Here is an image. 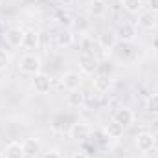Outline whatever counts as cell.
I'll use <instances>...</instances> for the list:
<instances>
[{
    "label": "cell",
    "mask_w": 158,
    "mask_h": 158,
    "mask_svg": "<svg viewBox=\"0 0 158 158\" xmlns=\"http://www.w3.org/2000/svg\"><path fill=\"white\" fill-rule=\"evenodd\" d=\"M40 68H42V61H40V57L37 53L28 52L19 59V70L26 76H37L40 72Z\"/></svg>",
    "instance_id": "1"
},
{
    "label": "cell",
    "mask_w": 158,
    "mask_h": 158,
    "mask_svg": "<svg viewBox=\"0 0 158 158\" xmlns=\"http://www.w3.org/2000/svg\"><path fill=\"white\" fill-rule=\"evenodd\" d=\"M156 20H158L156 15H155L153 11H149V9H147V11L138 13V20H136V22H138V28H142V30H147V31H149V30H155V28H156V24H158Z\"/></svg>",
    "instance_id": "7"
},
{
    "label": "cell",
    "mask_w": 158,
    "mask_h": 158,
    "mask_svg": "<svg viewBox=\"0 0 158 158\" xmlns=\"http://www.w3.org/2000/svg\"><path fill=\"white\" fill-rule=\"evenodd\" d=\"M4 158H24L22 143H19V142L7 143V145H6V151H4Z\"/></svg>",
    "instance_id": "16"
},
{
    "label": "cell",
    "mask_w": 158,
    "mask_h": 158,
    "mask_svg": "<svg viewBox=\"0 0 158 158\" xmlns=\"http://www.w3.org/2000/svg\"><path fill=\"white\" fill-rule=\"evenodd\" d=\"M44 158H63V156H61L59 151H48V153L44 155Z\"/></svg>",
    "instance_id": "25"
},
{
    "label": "cell",
    "mask_w": 158,
    "mask_h": 158,
    "mask_svg": "<svg viewBox=\"0 0 158 158\" xmlns=\"http://www.w3.org/2000/svg\"><path fill=\"white\" fill-rule=\"evenodd\" d=\"M98 66H99V61L96 55H92V53H81L79 55V68L83 74L92 76L94 72H98Z\"/></svg>",
    "instance_id": "3"
},
{
    "label": "cell",
    "mask_w": 158,
    "mask_h": 158,
    "mask_svg": "<svg viewBox=\"0 0 158 158\" xmlns=\"http://www.w3.org/2000/svg\"><path fill=\"white\" fill-rule=\"evenodd\" d=\"M72 158H88V155L85 153V151H77V153H74Z\"/></svg>",
    "instance_id": "26"
},
{
    "label": "cell",
    "mask_w": 158,
    "mask_h": 158,
    "mask_svg": "<svg viewBox=\"0 0 158 158\" xmlns=\"http://www.w3.org/2000/svg\"><path fill=\"white\" fill-rule=\"evenodd\" d=\"M39 31L30 28V30H24V37H22V48H26L28 52L33 53V50L39 48Z\"/></svg>",
    "instance_id": "8"
},
{
    "label": "cell",
    "mask_w": 158,
    "mask_h": 158,
    "mask_svg": "<svg viewBox=\"0 0 158 158\" xmlns=\"http://www.w3.org/2000/svg\"><path fill=\"white\" fill-rule=\"evenodd\" d=\"M123 132H125V129L116 123L114 119L110 121V123H107V127H105V134H107V138H112V140H119L121 136H123Z\"/></svg>",
    "instance_id": "17"
},
{
    "label": "cell",
    "mask_w": 158,
    "mask_h": 158,
    "mask_svg": "<svg viewBox=\"0 0 158 158\" xmlns=\"http://www.w3.org/2000/svg\"><path fill=\"white\" fill-rule=\"evenodd\" d=\"M107 11V6H105V2H99V0H96L92 6H90V13L94 15V17H99V15H103Z\"/></svg>",
    "instance_id": "22"
},
{
    "label": "cell",
    "mask_w": 158,
    "mask_h": 158,
    "mask_svg": "<svg viewBox=\"0 0 158 158\" xmlns=\"http://www.w3.org/2000/svg\"><path fill=\"white\" fill-rule=\"evenodd\" d=\"M61 83H63V86H64L68 92H72V90H79L81 85H83V76H81L79 72H76V70H68V72L63 74Z\"/></svg>",
    "instance_id": "5"
},
{
    "label": "cell",
    "mask_w": 158,
    "mask_h": 158,
    "mask_svg": "<svg viewBox=\"0 0 158 158\" xmlns=\"http://www.w3.org/2000/svg\"><path fill=\"white\" fill-rule=\"evenodd\" d=\"M147 7H149V11H153L156 15L158 13V0H147Z\"/></svg>",
    "instance_id": "24"
},
{
    "label": "cell",
    "mask_w": 158,
    "mask_h": 158,
    "mask_svg": "<svg viewBox=\"0 0 158 158\" xmlns=\"http://www.w3.org/2000/svg\"><path fill=\"white\" fill-rule=\"evenodd\" d=\"M116 37H118V40H121V42H134L136 37H138V30H136L134 24L123 22V24H119L118 31H116Z\"/></svg>",
    "instance_id": "6"
},
{
    "label": "cell",
    "mask_w": 158,
    "mask_h": 158,
    "mask_svg": "<svg viewBox=\"0 0 158 158\" xmlns=\"http://www.w3.org/2000/svg\"><path fill=\"white\" fill-rule=\"evenodd\" d=\"M22 149H24V156L28 158H37L42 149V143H40L39 138H26L22 142Z\"/></svg>",
    "instance_id": "10"
},
{
    "label": "cell",
    "mask_w": 158,
    "mask_h": 158,
    "mask_svg": "<svg viewBox=\"0 0 158 158\" xmlns=\"http://www.w3.org/2000/svg\"><path fill=\"white\" fill-rule=\"evenodd\" d=\"M0 158H4V153H0Z\"/></svg>",
    "instance_id": "28"
},
{
    "label": "cell",
    "mask_w": 158,
    "mask_h": 158,
    "mask_svg": "<svg viewBox=\"0 0 158 158\" xmlns=\"http://www.w3.org/2000/svg\"><path fill=\"white\" fill-rule=\"evenodd\" d=\"M99 2H109V0H99Z\"/></svg>",
    "instance_id": "29"
},
{
    "label": "cell",
    "mask_w": 158,
    "mask_h": 158,
    "mask_svg": "<svg viewBox=\"0 0 158 158\" xmlns=\"http://www.w3.org/2000/svg\"><path fill=\"white\" fill-rule=\"evenodd\" d=\"M66 103L70 107H81L85 103V94H81L79 90H72L68 96H66Z\"/></svg>",
    "instance_id": "19"
},
{
    "label": "cell",
    "mask_w": 158,
    "mask_h": 158,
    "mask_svg": "<svg viewBox=\"0 0 158 158\" xmlns=\"http://www.w3.org/2000/svg\"><path fill=\"white\" fill-rule=\"evenodd\" d=\"M9 64H11V55L0 48V72H6L9 68Z\"/></svg>",
    "instance_id": "21"
},
{
    "label": "cell",
    "mask_w": 158,
    "mask_h": 158,
    "mask_svg": "<svg viewBox=\"0 0 158 158\" xmlns=\"http://www.w3.org/2000/svg\"><path fill=\"white\" fill-rule=\"evenodd\" d=\"M145 109L149 114H158V94H151L145 101Z\"/></svg>",
    "instance_id": "20"
},
{
    "label": "cell",
    "mask_w": 158,
    "mask_h": 158,
    "mask_svg": "<svg viewBox=\"0 0 158 158\" xmlns=\"http://www.w3.org/2000/svg\"><path fill=\"white\" fill-rule=\"evenodd\" d=\"M90 132H92V129H90L86 123L77 121V123H72V127H70V131H68V136H70L72 140L83 143V142H86V140L90 138Z\"/></svg>",
    "instance_id": "2"
},
{
    "label": "cell",
    "mask_w": 158,
    "mask_h": 158,
    "mask_svg": "<svg viewBox=\"0 0 158 158\" xmlns=\"http://www.w3.org/2000/svg\"><path fill=\"white\" fill-rule=\"evenodd\" d=\"M98 44H99V48L101 50H105V52H110V50H114V46L118 44V37H116V33L114 31H101L99 35H98Z\"/></svg>",
    "instance_id": "9"
},
{
    "label": "cell",
    "mask_w": 158,
    "mask_h": 158,
    "mask_svg": "<svg viewBox=\"0 0 158 158\" xmlns=\"http://www.w3.org/2000/svg\"><path fill=\"white\" fill-rule=\"evenodd\" d=\"M155 143H156V140H155V136L151 132H138L136 138H134V145H136V149L140 153L153 151L155 149Z\"/></svg>",
    "instance_id": "4"
},
{
    "label": "cell",
    "mask_w": 158,
    "mask_h": 158,
    "mask_svg": "<svg viewBox=\"0 0 158 158\" xmlns=\"http://www.w3.org/2000/svg\"><path fill=\"white\" fill-rule=\"evenodd\" d=\"M55 44H57L59 48H68V46H72V44H74V35H72V31H70L68 28L59 30L57 35H55Z\"/></svg>",
    "instance_id": "15"
},
{
    "label": "cell",
    "mask_w": 158,
    "mask_h": 158,
    "mask_svg": "<svg viewBox=\"0 0 158 158\" xmlns=\"http://www.w3.org/2000/svg\"><path fill=\"white\" fill-rule=\"evenodd\" d=\"M114 121L116 123H119L123 129H127L129 125H132L134 123V112L129 109V107H121V109H118L116 112H114Z\"/></svg>",
    "instance_id": "11"
},
{
    "label": "cell",
    "mask_w": 158,
    "mask_h": 158,
    "mask_svg": "<svg viewBox=\"0 0 158 158\" xmlns=\"http://www.w3.org/2000/svg\"><path fill=\"white\" fill-rule=\"evenodd\" d=\"M22 37H24V30H20V28H9L6 31V42L11 48L22 46Z\"/></svg>",
    "instance_id": "13"
},
{
    "label": "cell",
    "mask_w": 158,
    "mask_h": 158,
    "mask_svg": "<svg viewBox=\"0 0 158 158\" xmlns=\"http://www.w3.org/2000/svg\"><path fill=\"white\" fill-rule=\"evenodd\" d=\"M59 22H61L63 26H66V28L72 26V19H70V15H66V13H64V15H59Z\"/></svg>",
    "instance_id": "23"
},
{
    "label": "cell",
    "mask_w": 158,
    "mask_h": 158,
    "mask_svg": "<svg viewBox=\"0 0 158 158\" xmlns=\"http://www.w3.org/2000/svg\"><path fill=\"white\" fill-rule=\"evenodd\" d=\"M123 7L131 15H138L143 11V2L142 0H123Z\"/></svg>",
    "instance_id": "18"
},
{
    "label": "cell",
    "mask_w": 158,
    "mask_h": 158,
    "mask_svg": "<svg viewBox=\"0 0 158 158\" xmlns=\"http://www.w3.org/2000/svg\"><path fill=\"white\" fill-rule=\"evenodd\" d=\"M153 50H156V52H158V35L153 37Z\"/></svg>",
    "instance_id": "27"
},
{
    "label": "cell",
    "mask_w": 158,
    "mask_h": 158,
    "mask_svg": "<svg viewBox=\"0 0 158 158\" xmlns=\"http://www.w3.org/2000/svg\"><path fill=\"white\" fill-rule=\"evenodd\" d=\"M94 88L99 92V94H105L112 88V77L107 76V74H98L94 77Z\"/></svg>",
    "instance_id": "14"
},
{
    "label": "cell",
    "mask_w": 158,
    "mask_h": 158,
    "mask_svg": "<svg viewBox=\"0 0 158 158\" xmlns=\"http://www.w3.org/2000/svg\"><path fill=\"white\" fill-rule=\"evenodd\" d=\"M50 86H52L50 76H46V74H42V72H39L37 76H33V88H35L37 94H46V92H50Z\"/></svg>",
    "instance_id": "12"
}]
</instances>
